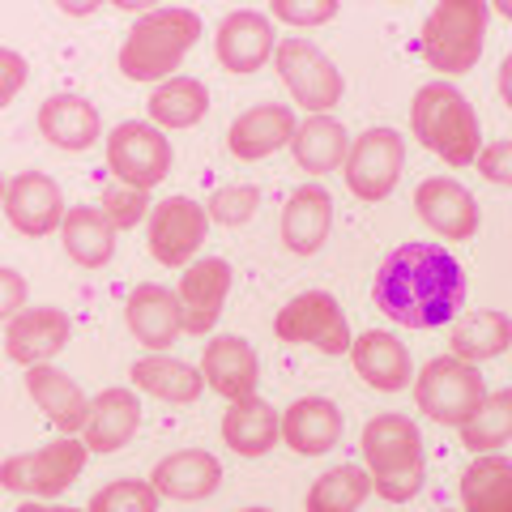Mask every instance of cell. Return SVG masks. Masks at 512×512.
<instances>
[{"mask_svg": "<svg viewBox=\"0 0 512 512\" xmlns=\"http://www.w3.org/2000/svg\"><path fill=\"white\" fill-rule=\"evenodd\" d=\"M376 308L406 329H440L466 303V269L444 244H402L376 269Z\"/></svg>", "mask_w": 512, "mask_h": 512, "instance_id": "cell-1", "label": "cell"}, {"mask_svg": "<svg viewBox=\"0 0 512 512\" xmlns=\"http://www.w3.org/2000/svg\"><path fill=\"white\" fill-rule=\"evenodd\" d=\"M363 470L372 474V491L389 504H406L423 491L427 448L423 431L406 414H376L363 427Z\"/></svg>", "mask_w": 512, "mask_h": 512, "instance_id": "cell-2", "label": "cell"}, {"mask_svg": "<svg viewBox=\"0 0 512 512\" xmlns=\"http://www.w3.org/2000/svg\"><path fill=\"white\" fill-rule=\"evenodd\" d=\"M201 39V18L192 9H150L128 26V35L120 43V73L128 82L141 86H163L167 77H175V69L184 64V56L197 47Z\"/></svg>", "mask_w": 512, "mask_h": 512, "instance_id": "cell-3", "label": "cell"}, {"mask_svg": "<svg viewBox=\"0 0 512 512\" xmlns=\"http://www.w3.org/2000/svg\"><path fill=\"white\" fill-rule=\"evenodd\" d=\"M410 128L423 146L448 167H470L483 150L474 103L453 82H427L410 103Z\"/></svg>", "mask_w": 512, "mask_h": 512, "instance_id": "cell-4", "label": "cell"}, {"mask_svg": "<svg viewBox=\"0 0 512 512\" xmlns=\"http://www.w3.org/2000/svg\"><path fill=\"white\" fill-rule=\"evenodd\" d=\"M487 22H491L487 0H440V5L427 13L423 35H419L423 60L444 77L470 73L478 56H483Z\"/></svg>", "mask_w": 512, "mask_h": 512, "instance_id": "cell-5", "label": "cell"}, {"mask_svg": "<svg viewBox=\"0 0 512 512\" xmlns=\"http://www.w3.org/2000/svg\"><path fill=\"white\" fill-rule=\"evenodd\" d=\"M414 402H419L427 419H436L444 427H461L487 402V380L474 363L457 355H440L414 376Z\"/></svg>", "mask_w": 512, "mask_h": 512, "instance_id": "cell-6", "label": "cell"}, {"mask_svg": "<svg viewBox=\"0 0 512 512\" xmlns=\"http://www.w3.org/2000/svg\"><path fill=\"white\" fill-rule=\"evenodd\" d=\"M274 69L282 77V86L291 90V99L303 111H312V116H329V111L342 103L346 82H342L338 64L320 52L312 39H303V35L282 39L274 52Z\"/></svg>", "mask_w": 512, "mask_h": 512, "instance_id": "cell-7", "label": "cell"}, {"mask_svg": "<svg viewBox=\"0 0 512 512\" xmlns=\"http://www.w3.org/2000/svg\"><path fill=\"white\" fill-rule=\"evenodd\" d=\"M406 167V141L397 128H367L350 141V154L342 163V180L350 188V197L363 205L384 201L402 180Z\"/></svg>", "mask_w": 512, "mask_h": 512, "instance_id": "cell-8", "label": "cell"}, {"mask_svg": "<svg viewBox=\"0 0 512 512\" xmlns=\"http://www.w3.org/2000/svg\"><path fill=\"white\" fill-rule=\"evenodd\" d=\"M107 171L116 175V184L150 192L171 171V141L150 120H124L107 133Z\"/></svg>", "mask_w": 512, "mask_h": 512, "instance_id": "cell-9", "label": "cell"}, {"mask_svg": "<svg viewBox=\"0 0 512 512\" xmlns=\"http://www.w3.org/2000/svg\"><path fill=\"white\" fill-rule=\"evenodd\" d=\"M90 448L73 436H60L52 444L35 448V453H18L0 466V487L5 491H26V495H64L86 470Z\"/></svg>", "mask_w": 512, "mask_h": 512, "instance_id": "cell-10", "label": "cell"}, {"mask_svg": "<svg viewBox=\"0 0 512 512\" xmlns=\"http://www.w3.org/2000/svg\"><path fill=\"white\" fill-rule=\"evenodd\" d=\"M274 333H278V342L316 346V350H325V355H350V342H355V333H350V325H346L342 303L333 299L329 291L295 295L274 316Z\"/></svg>", "mask_w": 512, "mask_h": 512, "instance_id": "cell-11", "label": "cell"}, {"mask_svg": "<svg viewBox=\"0 0 512 512\" xmlns=\"http://www.w3.org/2000/svg\"><path fill=\"white\" fill-rule=\"evenodd\" d=\"M205 235H210V214L192 197H167L150 210L146 248L158 265L184 269L192 256H197V248L205 244Z\"/></svg>", "mask_w": 512, "mask_h": 512, "instance_id": "cell-12", "label": "cell"}, {"mask_svg": "<svg viewBox=\"0 0 512 512\" xmlns=\"http://www.w3.org/2000/svg\"><path fill=\"white\" fill-rule=\"evenodd\" d=\"M5 218H9V227L26 235V239H43V235H52L60 222H64V192L60 184L52 180L47 171H18L9 180L5 188Z\"/></svg>", "mask_w": 512, "mask_h": 512, "instance_id": "cell-13", "label": "cell"}, {"mask_svg": "<svg viewBox=\"0 0 512 512\" xmlns=\"http://www.w3.org/2000/svg\"><path fill=\"white\" fill-rule=\"evenodd\" d=\"M278 52V35H274V22L256 9H235L222 18L218 35H214V56L227 73L244 77L256 73L265 60H274Z\"/></svg>", "mask_w": 512, "mask_h": 512, "instance_id": "cell-14", "label": "cell"}, {"mask_svg": "<svg viewBox=\"0 0 512 512\" xmlns=\"http://www.w3.org/2000/svg\"><path fill=\"white\" fill-rule=\"evenodd\" d=\"M180 316H184V333H214L222 303L231 295V265L222 256H205V261H192L188 274H180Z\"/></svg>", "mask_w": 512, "mask_h": 512, "instance_id": "cell-15", "label": "cell"}, {"mask_svg": "<svg viewBox=\"0 0 512 512\" xmlns=\"http://www.w3.org/2000/svg\"><path fill=\"white\" fill-rule=\"evenodd\" d=\"M414 214H419L440 239H474L478 231V201L466 184L431 175L414 188Z\"/></svg>", "mask_w": 512, "mask_h": 512, "instance_id": "cell-16", "label": "cell"}, {"mask_svg": "<svg viewBox=\"0 0 512 512\" xmlns=\"http://www.w3.org/2000/svg\"><path fill=\"white\" fill-rule=\"evenodd\" d=\"M124 320H128V333H133L150 355H167V350L175 346V338L184 333L180 295L167 291V286H158V282H146L128 295Z\"/></svg>", "mask_w": 512, "mask_h": 512, "instance_id": "cell-17", "label": "cell"}, {"mask_svg": "<svg viewBox=\"0 0 512 512\" xmlns=\"http://www.w3.org/2000/svg\"><path fill=\"white\" fill-rule=\"evenodd\" d=\"M201 376L218 397H227V402H248V397H256V384H261V359H256L248 338L222 333V338L205 346Z\"/></svg>", "mask_w": 512, "mask_h": 512, "instance_id": "cell-18", "label": "cell"}, {"mask_svg": "<svg viewBox=\"0 0 512 512\" xmlns=\"http://www.w3.org/2000/svg\"><path fill=\"white\" fill-rule=\"evenodd\" d=\"M69 316L60 308H22L5 329V355L22 367L52 363L64 346H69Z\"/></svg>", "mask_w": 512, "mask_h": 512, "instance_id": "cell-19", "label": "cell"}, {"mask_svg": "<svg viewBox=\"0 0 512 512\" xmlns=\"http://www.w3.org/2000/svg\"><path fill=\"white\" fill-rule=\"evenodd\" d=\"M299 120L291 116V107L282 103H256L248 111H239L227 128V150L239 163H256V158L278 154L282 146H291Z\"/></svg>", "mask_w": 512, "mask_h": 512, "instance_id": "cell-20", "label": "cell"}, {"mask_svg": "<svg viewBox=\"0 0 512 512\" xmlns=\"http://www.w3.org/2000/svg\"><path fill=\"white\" fill-rule=\"evenodd\" d=\"M26 393H30V402L47 414V423H52L60 436H77V431L86 427L90 402H86L82 384H77L69 372H60L52 363L26 367Z\"/></svg>", "mask_w": 512, "mask_h": 512, "instance_id": "cell-21", "label": "cell"}, {"mask_svg": "<svg viewBox=\"0 0 512 512\" xmlns=\"http://www.w3.org/2000/svg\"><path fill=\"white\" fill-rule=\"evenodd\" d=\"M350 363L355 372L372 384L376 393H402L414 384V363L410 350L393 338L389 329H367L350 342Z\"/></svg>", "mask_w": 512, "mask_h": 512, "instance_id": "cell-22", "label": "cell"}, {"mask_svg": "<svg viewBox=\"0 0 512 512\" xmlns=\"http://www.w3.org/2000/svg\"><path fill=\"white\" fill-rule=\"evenodd\" d=\"M333 231V197L320 184L295 188L282 205V244L295 256H312L325 248V239Z\"/></svg>", "mask_w": 512, "mask_h": 512, "instance_id": "cell-23", "label": "cell"}, {"mask_svg": "<svg viewBox=\"0 0 512 512\" xmlns=\"http://www.w3.org/2000/svg\"><path fill=\"white\" fill-rule=\"evenodd\" d=\"M150 487L158 495H167V500H210V495L222 487V466L214 453H205V448H184V453H171L154 466L150 474Z\"/></svg>", "mask_w": 512, "mask_h": 512, "instance_id": "cell-24", "label": "cell"}, {"mask_svg": "<svg viewBox=\"0 0 512 512\" xmlns=\"http://www.w3.org/2000/svg\"><path fill=\"white\" fill-rule=\"evenodd\" d=\"M282 440L299 457H325L342 440V410L329 397H299L282 410Z\"/></svg>", "mask_w": 512, "mask_h": 512, "instance_id": "cell-25", "label": "cell"}, {"mask_svg": "<svg viewBox=\"0 0 512 512\" xmlns=\"http://www.w3.org/2000/svg\"><path fill=\"white\" fill-rule=\"evenodd\" d=\"M141 427V402L133 389H103L99 397L90 402L86 414V448L90 453H120V448L137 436Z\"/></svg>", "mask_w": 512, "mask_h": 512, "instance_id": "cell-26", "label": "cell"}, {"mask_svg": "<svg viewBox=\"0 0 512 512\" xmlns=\"http://www.w3.org/2000/svg\"><path fill=\"white\" fill-rule=\"evenodd\" d=\"M39 133L52 141L56 150H90L103 137L99 107L82 94H56V99L39 103Z\"/></svg>", "mask_w": 512, "mask_h": 512, "instance_id": "cell-27", "label": "cell"}, {"mask_svg": "<svg viewBox=\"0 0 512 512\" xmlns=\"http://www.w3.org/2000/svg\"><path fill=\"white\" fill-rule=\"evenodd\" d=\"M278 440H282V414L265 397L231 402V410L222 414V444L235 457H265Z\"/></svg>", "mask_w": 512, "mask_h": 512, "instance_id": "cell-28", "label": "cell"}, {"mask_svg": "<svg viewBox=\"0 0 512 512\" xmlns=\"http://www.w3.org/2000/svg\"><path fill=\"white\" fill-rule=\"evenodd\" d=\"M60 239L64 252L82 269H103L116 256V227H111V218L99 205H73L60 222Z\"/></svg>", "mask_w": 512, "mask_h": 512, "instance_id": "cell-29", "label": "cell"}, {"mask_svg": "<svg viewBox=\"0 0 512 512\" xmlns=\"http://www.w3.org/2000/svg\"><path fill=\"white\" fill-rule=\"evenodd\" d=\"M128 376H133V384H137L141 393L158 397V402H171V406L197 402L201 389H205L201 367L180 363V359H171V355H146V359H137Z\"/></svg>", "mask_w": 512, "mask_h": 512, "instance_id": "cell-30", "label": "cell"}, {"mask_svg": "<svg viewBox=\"0 0 512 512\" xmlns=\"http://www.w3.org/2000/svg\"><path fill=\"white\" fill-rule=\"evenodd\" d=\"M291 154H295V163L308 171V175L342 171L346 154H350V133L333 116H308V120L295 128Z\"/></svg>", "mask_w": 512, "mask_h": 512, "instance_id": "cell-31", "label": "cell"}, {"mask_svg": "<svg viewBox=\"0 0 512 512\" xmlns=\"http://www.w3.org/2000/svg\"><path fill=\"white\" fill-rule=\"evenodd\" d=\"M461 512H512V461L500 453L474 457L461 474Z\"/></svg>", "mask_w": 512, "mask_h": 512, "instance_id": "cell-32", "label": "cell"}, {"mask_svg": "<svg viewBox=\"0 0 512 512\" xmlns=\"http://www.w3.org/2000/svg\"><path fill=\"white\" fill-rule=\"evenodd\" d=\"M504 350H512V316L508 312H495V308L470 312L453 329V338H448V355L466 359L474 367L495 359V355H504Z\"/></svg>", "mask_w": 512, "mask_h": 512, "instance_id": "cell-33", "label": "cell"}, {"mask_svg": "<svg viewBox=\"0 0 512 512\" xmlns=\"http://www.w3.org/2000/svg\"><path fill=\"white\" fill-rule=\"evenodd\" d=\"M146 107L154 128H192L210 111V90L197 77H167L163 86H154Z\"/></svg>", "mask_w": 512, "mask_h": 512, "instance_id": "cell-34", "label": "cell"}, {"mask_svg": "<svg viewBox=\"0 0 512 512\" xmlns=\"http://www.w3.org/2000/svg\"><path fill=\"white\" fill-rule=\"evenodd\" d=\"M372 495V474L363 466H333L308 487V512H359V504Z\"/></svg>", "mask_w": 512, "mask_h": 512, "instance_id": "cell-35", "label": "cell"}, {"mask_svg": "<svg viewBox=\"0 0 512 512\" xmlns=\"http://www.w3.org/2000/svg\"><path fill=\"white\" fill-rule=\"evenodd\" d=\"M461 444L470 453H500L504 444H512V389L500 393H487V402L478 406V414L470 423H461Z\"/></svg>", "mask_w": 512, "mask_h": 512, "instance_id": "cell-36", "label": "cell"}, {"mask_svg": "<svg viewBox=\"0 0 512 512\" xmlns=\"http://www.w3.org/2000/svg\"><path fill=\"white\" fill-rule=\"evenodd\" d=\"M158 495L150 487V478H116L103 491H94V500L86 512H158Z\"/></svg>", "mask_w": 512, "mask_h": 512, "instance_id": "cell-37", "label": "cell"}, {"mask_svg": "<svg viewBox=\"0 0 512 512\" xmlns=\"http://www.w3.org/2000/svg\"><path fill=\"white\" fill-rule=\"evenodd\" d=\"M99 210L111 218L116 231H133L137 222L150 218V192L128 188V184H107L103 197H99Z\"/></svg>", "mask_w": 512, "mask_h": 512, "instance_id": "cell-38", "label": "cell"}, {"mask_svg": "<svg viewBox=\"0 0 512 512\" xmlns=\"http://www.w3.org/2000/svg\"><path fill=\"white\" fill-rule=\"evenodd\" d=\"M256 205H261V188L256 184H227L210 197V210L205 214L214 222H222V227H244V222L256 214Z\"/></svg>", "mask_w": 512, "mask_h": 512, "instance_id": "cell-39", "label": "cell"}, {"mask_svg": "<svg viewBox=\"0 0 512 512\" xmlns=\"http://www.w3.org/2000/svg\"><path fill=\"white\" fill-rule=\"evenodd\" d=\"M269 13L291 26H325L338 18V0H274Z\"/></svg>", "mask_w": 512, "mask_h": 512, "instance_id": "cell-40", "label": "cell"}, {"mask_svg": "<svg viewBox=\"0 0 512 512\" xmlns=\"http://www.w3.org/2000/svg\"><path fill=\"white\" fill-rule=\"evenodd\" d=\"M478 175L487 184H500V188H512V141H495V146H483L474 158Z\"/></svg>", "mask_w": 512, "mask_h": 512, "instance_id": "cell-41", "label": "cell"}, {"mask_svg": "<svg viewBox=\"0 0 512 512\" xmlns=\"http://www.w3.org/2000/svg\"><path fill=\"white\" fill-rule=\"evenodd\" d=\"M30 82V64L22 52H13V47H0V107H9L18 99V90Z\"/></svg>", "mask_w": 512, "mask_h": 512, "instance_id": "cell-42", "label": "cell"}, {"mask_svg": "<svg viewBox=\"0 0 512 512\" xmlns=\"http://www.w3.org/2000/svg\"><path fill=\"white\" fill-rule=\"evenodd\" d=\"M26 295H30V286L18 269H0V325H9L26 308Z\"/></svg>", "mask_w": 512, "mask_h": 512, "instance_id": "cell-43", "label": "cell"}, {"mask_svg": "<svg viewBox=\"0 0 512 512\" xmlns=\"http://www.w3.org/2000/svg\"><path fill=\"white\" fill-rule=\"evenodd\" d=\"M500 99L512 107V52H508L504 64H500Z\"/></svg>", "mask_w": 512, "mask_h": 512, "instance_id": "cell-44", "label": "cell"}, {"mask_svg": "<svg viewBox=\"0 0 512 512\" xmlns=\"http://www.w3.org/2000/svg\"><path fill=\"white\" fill-rule=\"evenodd\" d=\"M18 512H82V508H47V504H18Z\"/></svg>", "mask_w": 512, "mask_h": 512, "instance_id": "cell-45", "label": "cell"}, {"mask_svg": "<svg viewBox=\"0 0 512 512\" xmlns=\"http://www.w3.org/2000/svg\"><path fill=\"white\" fill-rule=\"evenodd\" d=\"M495 13H500V18H512V0H495Z\"/></svg>", "mask_w": 512, "mask_h": 512, "instance_id": "cell-46", "label": "cell"}, {"mask_svg": "<svg viewBox=\"0 0 512 512\" xmlns=\"http://www.w3.org/2000/svg\"><path fill=\"white\" fill-rule=\"evenodd\" d=\"M5 188H9V180H5V171H0V205H5Z\"/></svg>", "mask_w": 512, "mask_h": 512, "instance_id": "cell-47", "label": "cell"}, {"mask_svg": "<svg viewBox=\"0 0 512 512\" xmlns=\"http://www.w3.org/2000/svg\"><path fill=\"white\" fill-rule=\"evenodd\" d=\"M239 512H269V508H239Z\"/></svg>", "mask_w": 512, "mask_h": 512, "instance_id": "cell-48", "label": "cell"}]
</instances>
